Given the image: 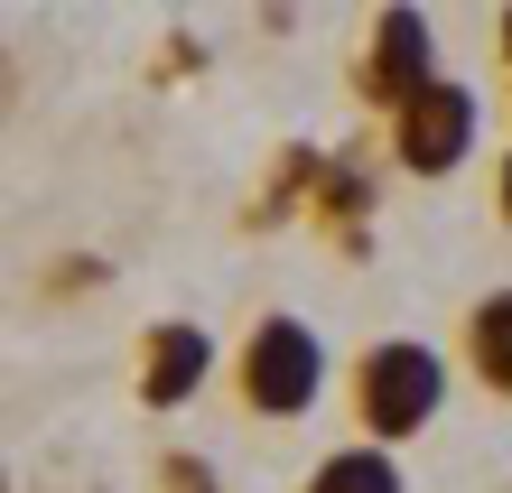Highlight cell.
Wrapping results in <instances>:
<instances>
[{"label":"cell","mask_w":512,"mask_h":493,"mask_svg":"<svg viewBox=\"0 0 512 493\" xmlns=\"http://www.w3.org/2000/svg\"><path fill=\"white\" fill-rule=\"evenodd\" d=\"M345 400H354V419H364V447H401V438H419V428L438 419L447 363H438V345H419V335H382V345L354 354Z\"/></svg>","instance_id":"cell-1"},{"label":"cell","mask_w":512,"mask_h":493,"mask_svg":"<svg viewBox=\"0 0 512 493\" xmlns=\"http://www.w3.org/2000/svg\"><path fill=\"white\" fill-rule=\"evenodd\" d=\"M317 391H326V345H317V326L308 317H252V335L233 345V400H243L252 419H298V410H317Z\"/></svg>","instance_id":"cell-2"},{"label":"cell","mask_w":512,"mask_h":493,"mask_svg":"<svg viewBox=\"0 0 512 493\" xmlns=\"http://www.w3.org/2000/svg\"><path fill=\"white\" fill-rule=\"evenodd\" d=\"M475 121H485V103H475V84L438 75L429 94H419L410 112H391V159H401L410 177H447L475 149Z\"/></svg>","instance_id":"cell-3"},{"label":"cell","mask_w":512,"mask_h":493,"mask_svg":"<svg viewBox=\"0 0 512 493\" xmlns=\"http://www.w3.org/2000/svg\"><path fill=\"white\" fill-rule=\"evenodd\" d=\"M354 84H364V103H382V112H410L419 94H429L438 84V28H429V10H382Z\"/></svg>","instance_id":"cell-4"},{"label":"cell","mask_w":512,"mask_h":493,"mask_svg":"<svg viewBox=\"0 0 512 493\" xmlns=\"http://www.w3.org/2000/svg\"><path fill=\"white\" fill-rule=\"evenodd\" d=\"M205 373H215V335H205L196 317H159L140 335V400L149 410H187V400L205 391Z\"/></svg>","instance_id":"cell-5"},{"label":"cell","mask_w":512,"mask_h":493,"mask_svg":"<svg viewBox=\"0 0 512 493\" xmlns=\"http://www.w3.org/2000/svg\"><path fill=\"white\" fill-rule=\"evenodd\" d=\"M466 373L512 400V289H485L466 307Z\"/></svg>","instance_id":"cell-6"},{"label":"cell","mask_w":512,"mask_h":493,"mask_svg":"<svg viewBox=\"0 0 512 493\" xmlns=\"http://www.w3.org/2000/svg\"><path fill=\"white\" fill-rule=\"evenodd\" d=\"M308 493H410V484L391 466V447H336L308 466Z\"/></svg>","instance_id":"cell-7"},{"label":"cell","mask_w":512,"mask_h":493,"mask_svg":"<svg viewBox=\"0 0 512 493\" xmlns=\"http://www.w3.org/2000/svg\"><path fill=\"white\" fill-rule=\"evenodd\" d=\"M364 214H373L364 168H354V159H326V177H317V224L345 233V252H364Z\"/></svg>","instance_id":"cell-8"},{"label":"cell","mask_w":512,"mask_h":493,"mask_svg":"<svg viewBox=\"0 0 512 493\" xmlns=\"http://www.w3.org/2000/svg\"><path fill=\"white\" fill-rule=\"evenodd\" d=\"M317 177H326V159H317V149H280V168H270V187L252 196V224H280V214L298 205V187H317Z\"/></svg>","instance_id":"cell-9"},{"label":"cell","mask_w":512,"mask_h":493,"mask_svg":"<svg viewBox=\"0 0 512 493\" xmlns=\"http://www.w3.org/2000/svg\"><path fill=\"white\" fill-rule=\"evenodd\" d=\"M159 484L168 493H215V466L205 456H159Z\"/></svg>","instance_id":"cell-10"},{"label":"cell","mask_w":512,"mask_h":493,"mask_svg":"<svg viewBox=\"0 0 512 493\" xmlns=\"http://www.w3.org/2000/svg\"><path fill=\"white\" fill-rule=\"evenodd\" d=\"M494 205H503V224H512V149H503V177H494Z\"/></svg>","instance_id":"cell-11"},{"label":"cell","mask_w":512,"mask_h":493,"mask_svg":"<svg viewBox=\"0 0 512 493\" xmlns=\"http://www.w3.org/2000/svg\"><path fill=\"white\" fill-rule=\"evenodd\" d=\"M494 38H503V56H512V10H503V19H494Z\"/></svg>","instance_id":"cell-12"}]
</instances>
